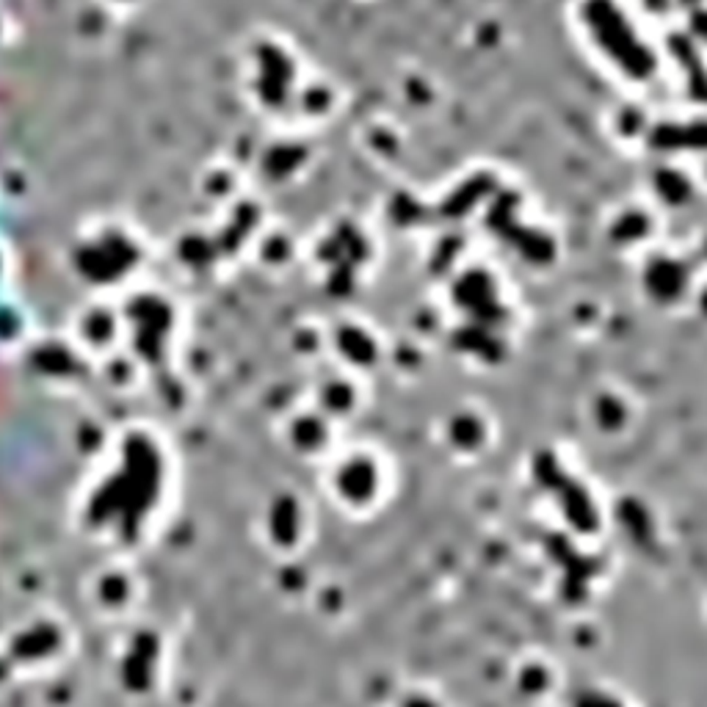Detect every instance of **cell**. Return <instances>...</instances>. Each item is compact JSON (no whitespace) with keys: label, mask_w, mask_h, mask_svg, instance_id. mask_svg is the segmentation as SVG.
<instances>
[{"label":"cell","mask_w":707,"mask_h":707,"mask_svg":"<svg viewBox=\"0 0 707 707\" xmlns=\"http://www.w3.org/2000/svg\"><path fill=\"white\" fill-rule=\"evenodd\" d=\"M106 4H111L114 9H133L141 4V0H106Z\"/></svg>","instance_id":"6da1fadb"}]
</instances>
